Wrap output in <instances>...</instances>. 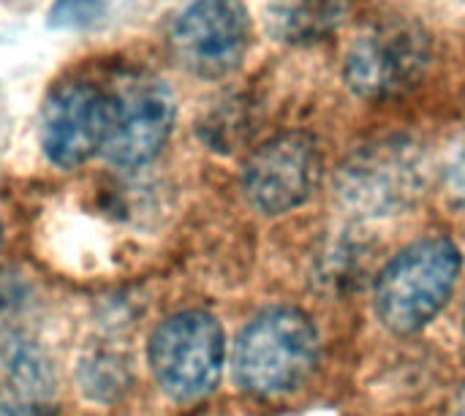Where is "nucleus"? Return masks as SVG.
Instances as JSON below:
<instances>
[{"mask_svg":"<svg viewBox=\"0 0 465 416\" xmlns=\"http://www.w3.org/2000/svg\"><path fill=\"white\" fill-rule=\"evenodd\" d=\"M422 188V158L403 139L379 142L354 153L341 172V196L368 215H387L403 207Z\"/></svg>","mask_w":465,"mask_h":416,"instance_id":"9","label":"nucleus"},{"mask_svg":"<svg viewBox=\"0 0 465 416\" xmlns=\"http://www.w3.org/2000/svg\"><path fill=\"white\" fill-rule=\"evenodd\" d=\"M112 0H54L49 11V25L57 30H87L98 25Z\"/></svg>","mask_w":465,"mask_h":416,"instance_id":"11","label":"nucleus"},{"mask_svg":"<svg viewBox=\"0 0 465 416\" xmlns=\"http://www.w3.org/2000/svg\"><path fill=\"white\" fill-rule=\"evenodd\" d=\"M251 33L242 0H191L172 25L169 46L188 74L221 79L242 65Z\"/></svg>","mask_w":465,"mask_h":416,"instance_id":"6","label":"nucleus"},{"mask_svg":"<svg viewBox=\"0 0 465 416\" xmlns=\"http://www.w3.org/2000/svg\"><path fill=\"white\" fill-rule=\"evenodd\" d=\"M463 316H465V313H463Z\"/></svg>","mask_w":465,"mask_h":416,"instance_id":"15","label":"nucleus"},{"mask_svg":"<svg viewBox=\"0 0 465 416\" xmlns=\"http://www.w3.org/2000/svg\"><path fill=\"white\" fill-rule=\"evenodd\" d=\"M226 357L223 330L204 311L166 319L150 338L147 360L158 387L177 403H193L218 387Z\"/></svg>","mask_w":465,"mask_h":416,"instance_id":"4","label":"nucleus"},{"mask_svg":"<svg viewBox=\"0 0 465 416\" xmlns=\"http://www.w3.org/2000/svg\"><path fill=\"white\" fill-rule=\"evenodd\" d=\"M460 264V251L447 237H428L401 251L376 281L379 322L395 335L420 332L450 302Z\"/></svg>","mask_w":465,"mask_h":416,"instance_id":"2","label":"nucleus"},{"mask_svg":"<svg viewBox=\"0 0 465 416\" xmlns=\"http://www.w3.org/2000/svg\"><path fill=\"white\" fill-rule=\"evenodd\" d=\"M0 248H3V229H0Z\"/></svg>","mask_w":465,"mask_h":416,"instance_id":"14","label":"nucleus"},{"mask_svg":"<svg viewBox=\"0 0 465 416\" xmlns=\"http://www.w3.org/2000/svg\"><path fill=\"white\" fill-rule=\"evenodd\" d=\"M460 409H463V414H465V384H463V390H460Z\"/></svg>","mask_w":465,"mask_h":416,"instance_id":"13","label":"nucleus"},{"mask_svg":"<svg viewBox=\"0 0 465 416\" xmlns=\"http://www.w3.org/2000/svg\"><path fill=\"white\" fill-rule=\"evenodd\" d=\"M319 365V332L297 308L259 313L234 343V381L253 398H283L308 384Z\"/></svg>","mask_w":465,"mask_h":416,"instance_id":"1","label":"nucleus"},{"mask_svg":"<svg viewBox=\"0 0 465 416\" xmlns=\"http://www.w3.org/2000/svg\"><path fill=\"white\" fill-rule=\"evenodd\" d=\"M174 95L163 79L128 71L106 87L104 155L125 169L150 163L174 128Z\"/></svg>","mask_w":465,"mask_h":416,"instance_id":"5","label":"nucleus"},{"mask_svg":"<svg viewBox=\"0 0 465 416\" xmlns=\"http://www.w3.org/2000/svg\"><path fill=\"white\" fill-rule=\"evenodd\" d=\"M324 177V158L313 136L292 131L281 134L245 161V199L264 215H283L305 204Z\"/></svg>","mask_w":465,"mask_h":416,"instance_id":"7","label":"nucleus"},{"mask_svg":"<svg viewBox=\"0 0 465 416\" xmlns=\"http://www.w3.org/2000/svg\"><path fill=\"white\" fill-rule=\"evenodd\" d=\"M351 8L354 0H270L264 22L275 41L308 46L338 33Z\"/></svg>","mask_w":465,"mask_h":416,"instance_id":"10","label":"nucleus"},{"mask_svg":"<svg viewBox=\"0 0 465 416\" xmlns=\"http://www.w3.org/2000/svg\"><path fill=\"white\" fill-rule=\"evenodd\" d=\"M41 147L57 169H76L104 150L106 90L87 79L57 84L41 109Z\"/></svg>","mask_w":465,"mask_h":416,"instance_id":"8","label":"nucleus"},{"mask_svg":"<svg viewBox=\"0 0 465 416\" xmlns=\"http://www.w3.org/2000/svg\"><path fill=\"white\" fill-rule=\"evenodd\" d=\"M452 177H455V188L460 191L465 196V150L460 153V158H458V163H455V172H452Z\"/></svg>","mask_w":465,"mask_h":416,"instance_id":"12","label":"nucleus"},{"mask_svg":"<svg viewBox=\"0 0 465 416\" xmlns=\"http://www.w3.org/2000/svg\"><path fill=\"white\" fill-rule=\"evenodd\" d=\"M433 60L428 30L411 19H384L360 33L343 60L349 90L365 101H387L414 90Z\"/></svg>","mask_w":465,"mask_h":416,"instance_id":"3","label":"nucleus"}]
</instances>
